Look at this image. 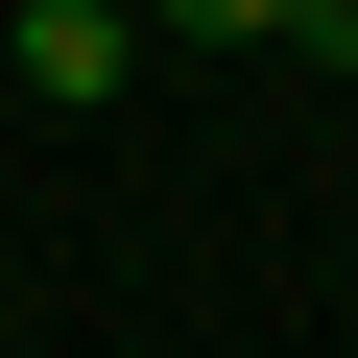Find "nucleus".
Returning <instances> with one entry per match:
<instances>
[{"instance_id": "f03ea898", "label": "nucleus", "mask_w": 358, "mask_h": 358, "mask_svg": "<svg viewBox=\"0 0 358 358\" xmlns=\"http://www.w3.org/2000/svg\"><path fill=\"white\" fill-rule=\"evenodd\" d=\"M120 24H167V48H287V0H120Z\"/></svg>"}, {"instance_id": "f257e3e1", "label": "nucleus", "mask_w": 358, "mask_h": 358, "mask_svg": "<svg viewBox=\"0 0 358 358\" xmlns=\"http://www.w3.org/2000/svg\"><path fill=\"white\" fill-rule=\"evenodd\" d=\"M0 48H24V96H72V120H96V96L143 72V24H120V0H24Z\"/></svg>"}, {"instance_id": "7ed1b4c3", "label": "nucleus", "mask_w": 358, "mask_h": 358, "mask_svg": "<svg viewBox=\"0 0 358 358\" xmlns=\"http://www.w3.org/2000/svg\"><path fill=\"white\" fill-rule=\"evenodd\" d=\"M287 48H310V72H358V0H287Z\"/></svg>"}]
</instances>
